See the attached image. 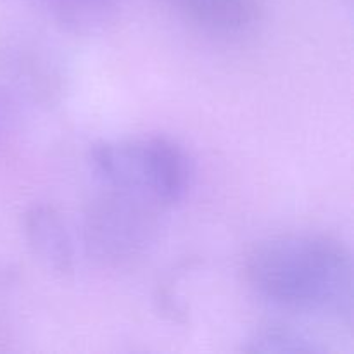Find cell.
I'll use <instances>...</instances> for the list:
<instances>
[{"instance_id": "6da1fadb", "label": "cell", "mask_w": 354, "mask_h": 354, "mask_svg": "<svg viewBox=\"0 0 354 354\" xmlns=\"http://www.w3.org/2000/svg\"><path fill=\"white\" fill-rule=\"evenodd\" d=\"M251 289L283 310L351 325L353 259L342 242L320 234L265 239L248 252Z\"/></svg>"}, {"instance_id": "7a4b0ae2", "label": "cell", "mask_w": 354, "mask_h": 354, "mask_svg": "<svg viewBox=\"0 0 354 354\" xmlns=\"http://www.w3.org/2000/svg\"><path fill=\"white\" fill-rule=\"evenodd\" d=\"M90 171L104 189L149 201L161 209L182 203L192 185V161L169 137L102 142L88 154Z\"/></svg>"}, {"instance_id": "3957f363", "label": "cell", "mask_w": 354, "mask_h": 354, "mask_svg": "<svg viewBox=\"0 0 354 354\" xmlns=\"http://www.w3.org/2000/svg\"><path fill=\"white\" fill-rule=\"evenodd\" d=\"M162 211L140 197L100 187L83 214V245L102 265H131L158 241Z\"/></svg>"}, {"instance_id": "277c9868", "label": "cell", "mask_w": 354, "mask_h": 354, "mask_svg": "<svg viewBox=\"0 0 354 354\" xmlns=\"http://www.w3.org/2000/svg\"><path fill=\"white\" fill-rule=\"evenodd\" d=\"M23 227L28 245L41 265L61 277L75 272V241L68 223L55 207L35 204L24 214Z\"/></svg>"}, {"instance_id": "5b68a950", "label": "cell", "mask_w": 354, "mask_h": 354, "mask_svg": "<svg viewBox=\"0 0 354 354\" xmlns=\"http://www.w3.org/2000/svg\"><path fill=\"white\" fill-rule=\"evenodd\" d=\"M183 19L221 35L245 33L256 26L265 0H162Z\"/></svg>"}, {"instance_id": "8992f818", "label": "cell", "mask_w": 354, "mask_h": 354, "mask_svg": "<svg viewBox=\"0 0 354 354\" xmlns=\"http://www.w3.org/2000/svg\"><path fill=\"white\" fill-rule=\"evenodd\" d=\"M55 24L69 33L99 31L116 16L123 0H35Z\"/></svg>"}, {"instance_id": "52a82bcc", "label": "cell", "mask_w": 354, "mask_h": 354, "mask_svg": "<svg viewBox=\"0 0 354 354\" xmlns=\"http://www.w3.org/2000/svg\"><path fill=\"white\" fill-rule=\"evenodd\" d=\"M242 349L245 353L265 354H320L327 353L328 346L304 328L287 324H268L256 328Z\"/></svg>"}]
</instances>
